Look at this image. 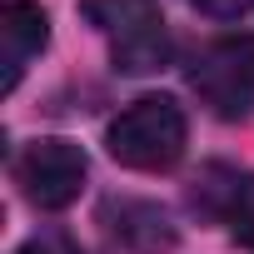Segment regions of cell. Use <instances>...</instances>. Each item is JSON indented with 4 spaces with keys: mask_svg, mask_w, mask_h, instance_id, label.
Wrapping results in <instances>:
<instances>
[{
    "mask_svg": "<svg viewBox=\"0 0 254 254\" xmlns=\"http://www.w3.org/2000/svg\"><path fill=\"white\" fill-rule=\"evenodd\" d=\"M185 140H190V125H185V110L170 95L135 100L130 110H120L110 120V130H105L110 155L120 165H130V170H170L185 155Z\"/></svg>",
    "mask_w": 254,
    "mask_h": 254,
    "instance_id": "obj_1",
    "label": "cell"
},
{
    "mask_svg": "<svg viewBox=\"0 0 254 254\" xmlns=\"http://www.w3.org/2000/svg\"><path fill=\"white\" fill-rule=\"evenodd\" d=\"M80 10L100 35H110L115 70L150 75L170 60V35H165V20H160L155 0H85Z\"/></svg>",
    "mask_w": 254,
    "mask_h": 254,
    "instance_id": "obj_2",
    "label": "cell"
},
{
    "mask_svg": "<svg viewBox=\"0 0 254 254\" xmlns=\"http://www.w3.org/2000/svg\"><path fill=\"white\" fill-rule=\"evenodd\" d=\"M190 85L219 120L254 115V35H224L204 45L190 65Z\"/></svg>",
    "mask_w": 254,
    "mask_h": 254,
    "instance_id": "obj_3",
    "label": "cell"
},
{
    "mask_svg": "<svg viewBox=\"0 0 254 254\" xmlns=\"http://www.w3.org/2000/svg\"><path fill=\"white\" fill-rule=\"evenodd\" d=\"M15 180L25 190L30 204L40 209H65L80 190H85V155L70 140H35L20 160H15Z\"/></svg>",
    "mask_w": 254,
    "mask_h": 254,
    "instance_id": "obj_4",
    "label": "cell"
},
{
    "mask_svg": "<svg viewBox=\"0 0 254 254\" xmlns=\"http://www.w3.org/2000/svg\"><path fill=\"white\" fill-rule=\"evenodd\" d=\"M50 40V20L40 5H30V0H10L5 10H0V65H5V75H0V85L15 90L25 65L45 50Z\"/></svg>",
    "mask_w": 254,
    "mask_h": 254,
    "instance_id": "obj_5",
    "label": "cell"
},
{
    "mask_svg": "<svg viewBox=\"0 0 254 254\" xmlns=\"http://www.w3.org/2000/svg\"><path fill=\"white\" fill-rule=\"evenodd\" d=\"M224 219H229L234 239H244V244L254 249V175L229 185V199H224Z\"/></svg>",
    "mask_w": 254,
    "mask_h": 254,
    "instance_id": "obj_6",
    "label": "cell"
},
{
    "mask_svg": "<svg viewBox=\"0 0 254 254\" xmlns=\"http://www.w3.org/2000/svg\"><path fill=\"white\" fill-rule=\"evenodd\" d=\"M194 5L204 10V15H214V20H234V15H244L254 0H194Z\"/></svg>",
    "mask_w": 254,
    "mask_h": 254,
    "instance_id": "obj_7",
    "label": "cell"
},
{
    "mask_svg": "<svg viewBox=\"0 0 254 254\" xmlns=\"http://www.w3.org/2000/svg\"><path fill=\"white\" fill-rule=\"evenodd\" d=\"M20 254H80V249H75L65 234H40V239H30Z\"/></svg>",
    "mask_w": 254,
    "mask_h": 254,
    "instance_id": "obj_8",
    "label": "cell"
}]
</instances>
